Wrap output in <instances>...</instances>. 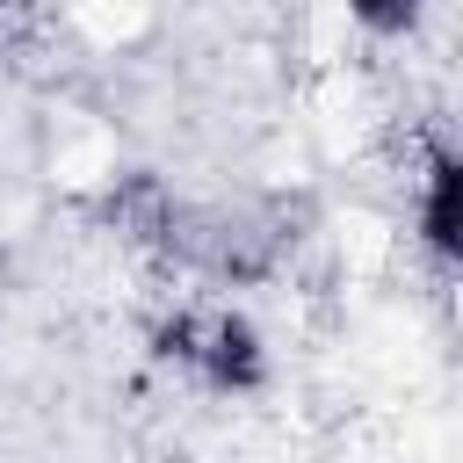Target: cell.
<instances>
[{
	"instance_id": "6da1fadb",
	"label": "cell",
	"mask_w": 463,
	"mask_h": 463,
	"mask_svg": "<svg viewBox=\"0 0 463 463\" xmlns=\"http://www.w3.org/2000/svg\"><path fill=\"white\" fill-rule=\"evenodd\" d=\"M159 354L181 362L188 376H203V383L224 391V398H246V391L268 383V340H260V326H253L246 311H232V304H188V311H174V318L159 326Z\"/></svg>"
},
{
	"instance_id": "7a4b0ae2",
	"label": "cell",
	"mask_w": 463,
	"mask_h": 463,
	"mask_svg": "<svg viewBox=\"0 0 463 463\" xmlns=\"http://www.w3.org/2000/svg\"><path fill=\"white\" fill-rule=\"evenodd\" d=\"M456 152L449 145H434V159H427V174H420V239H427V253L434 260H456Z\"/></svg>"
},
{
	"instance_id": "3957f363",
	"label": "cell",
	"mask_w": 463,
	"mask_h": 463,
	"mask_svg": "<svg viewBox=\"0 0 463 463\" xmlns=\"http://www.w3.org/2000/svg\"><path fill=\"white\" fill-rule=\"evenodd\" d=\"M347 14H354L369 36H412L420 14H427V0H347Z\"/></svg>"
}]
</instances>
